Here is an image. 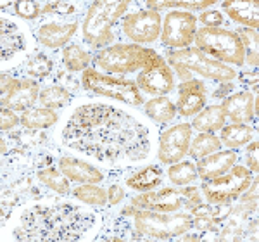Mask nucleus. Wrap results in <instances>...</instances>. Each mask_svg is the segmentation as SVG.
Instances as JSON below:
<instances>
[{
  "mask_svg": "<svg viewBox=\"0 0 259 242\" xmlns=\"http://www.w3.org/2000/svg\"><path fill=\"white\" fill-rule=\"evenodd\" d=\"M232 211V206L230 204H197L190 210V215L192 216H202V218H207V220H212V222H221L223 218H227Z\"/></svg>",
  "mask_w": 259,
  "mask_h": 242,
  "instance_id": "nucleus-33",
  "label": "nucleus"
},
{
  "mask_svg": "<svg viewBox=\"0 0 259 242\" xmlns=\"http://www.w3.org/2000/svg\"><path fill=\"white\" fill-rule=\"evenodd\" d=\"M194 227L197 228L199 232H212V230H216V222L202 218V216H194Z\"/></svg>",
  "mask_w": 259,
  "mask_h": 242,
  "instance_id": "nucleus-43",
  "label": "nucleus"
},
{
  "mask_svg": "<svg viewBox=\"0 0 259 242\" xmlns=\"http://www.w3.org/2000/svg\"><path fill=\"white\" fill-rule=\"evenodd\" d=\"M225 123H227V114H225L223 107L209 106L195 114L194 121H192V128L199 130L200 133H214L221 130Z\"/></svg>",
  "mask_w": 259,
  "mask_h": 242,
  "instance_id": "nucleus-22",
  "label": "nucleus"
},
{
  "mask_svg": "<svg viewBox=\"0 0 259 242\" xmlns=\"http://www.w3.org/2000/svg\"><path fill=\"white\" fill-rule=\"evenodd\" d=\"M221 107L233 123H247L256 116V112H254V95L250 92H237V94L228 95V97L223 99Z\"/></svg>",
  "mask_w": 259,
  "mask_h": 242,
  "instance_id": "nucleus-18",
  "label": "nucleus"
},
{
  "mask_svg": "<svg viewBox=\"0 0 259 242\" xmlns=\"http://www.w3.org/2000/svg\"><path fill=\"white\" fill-rule=\"evenodd\" d=\"M69 101H71V94L61 85H50V87H45L44 90H40L38 102L44 107H49V109L64 107V106H68Z\"/></svg>",
  "mask_w": 259,
  "mask_h": 242,
  "instance_id": "nucleus-28",
  "label": "nucleus"
},
{
  "mask_svg": "<svg viewBox=\"0 0 259 242\" xmlns=\"http://www.w3.org/2000/svg\"><path fill=\"white\" fill-rule=\"evenodd\" d=\"M0 119H2V123H0L2 132L11 130L12 127H16L18 123H21V118H18V116H16V112L7 109V107H2V111H0Z\"/></svg>",
  "mask_w": 259,
  "mask_h": 242,
  "instance_id": "nucleus-39",
  "label": "nucleus"
},
{
  "mask_svg": "<svg viewBox=\"0 0 259 242\" xmlns=\"http://www.w3.org/2000/svg\"><path fill=\"white\" fill-rule=\"evenodd\" d=\"M252 185V172L242 165H235L227 173L211 180H204L200 190L212 204H230L244 195Z\"/></svg>",
  "mask_w": 259,
  "mask_h": 242,
  "instance_id": "nucleus-8",
  "label": "nucleus"
},
{
  "mask_svg": "<svg viewBox=\"0 0 259 242\" xmlns=\"http://www.w3.org/2000/svg\"><path fill=\"white\" fill-rule=\"evenodd\" d=\"M40 97V85L36 80L24 78L19 80L16 89L7 97H2V107H7L11 111H28L35 106V102Z\"/></svg>",
  "mask_w": 259,
  "mask_h": 242,
  "instance_id": "nucleus-15",
  "label": "nucleus"
},
{
  "mask_svg": "<svg viewBox=\"0 0 259 242\" xmlns=\"http://www.w3.org/2000/svg\"><path fill=\"white\" fill-rule=\"evenodd\" d=\"M194 42L199 51L209 57H216V61L223 64H245L244 45L237 33L223 28H200Z\"/></svg>",
  "mask_w": 259,
  "mask_h": 242,
  "instance_id": "nucleus-6",
  "label": "nucleus"
},
{
  "mask_svg": "<svg viewBox=\"0 0 259 242\" xmlns=\"http://www.w3.org/2000/svg\"><path fill=\"white\" fill-rule=\"evenodd\" d=\"M18 82L19 80H16V78L9 76V74H2V97H7V95H9L11 92L16 89Z\"/></svg>",
  "mask_w": 259,
  "mask_h": 242,
  "instance_id": "nucleus-45",
  "label": "nucleus"
},
{
  "mask_svg": "<svg viewBox=\"0 0 259 242\" xmlns=\"http://www.w3.org/2000/svg\"><path fill=\"white\" fill-rule=\"evenodd\" d=\"M81 83L87 90L94 92L97 95H106V97L116 99V101L130 104V106H142L144 104V97L140 94V89L132 80L112 78L89 68L83 71Z\"/></svg>",
  "mask_w": 259,
  "mask_h": 242,
  "instance_id": "nucleus-9",
  "label": "nucleus"
},
{
  "mask_svg": "<svg viewBox=\"0 0 259 242\" xmlns=\"http://www.w3.org/2000/svg\"><path fill=\"white\" fill-rule=\"evenodd\" d=\"M144 111L152 121L156 123H169L177 116V107L171 102L166 95H159V97H154L144 104Z\"/></svg>",
  "mask_w": 259,
  "mask_h": 242,
  "instance_id": "nucleus-24",
  "label": "nucleus"
},
{
  "mask_svg": "<svg viewBox=\"0 0 259 242\" xmlns=\"http://www.w3.org/2000/svg\"><path fill=\"white\" fill-rule=\"evenodd\" d=\"M223 11L235 21L250 30H257L259 26V4L257 0H225Z\"/></svg>",
  "mask_w": 259,
  "mask_h": 242,
  "instance_id": "nucleus-19",
  "label": "nucleus"
},
{
  "mask_svg": "<svg viewBox=\"0 0 259 242\" xmlns=\"http://www.w3.org/2000/svg\"><path fill=\"white\" fill-rule=\"evenodd\" d=\"M59 170L68 180L78 183H100L104 180V175L94 165L74 157H61Z\"/></svg>",
  "mask_w": 259,
  "mask_h": 242,
  "instance_id": "nucleus-17",
  "label": "nucleus"
},
{
  "mask_svg": "<svg viewBox=\"0 0 259 242\" xmlns=\"http://www.w3.org/2000/svg\"><path fill=\"white\" fill-rule=\"evenodd\" d=\"M237 163V154L235 151H216L209 154V156L199 159L197 166V177L202 180H211L220 175L227 173L232 166H235Z\"/></svg>",
  "mask_w": 259,
  "mask_h": 242,
  "instance_id": "nucleus-16",
  "label": "nucleus"
},
{
  "mask_svg": "<svg viewBox=\"0 0 259 242\" xmlns=\"http://www.w3.org/2000/svg\"><path fill=\"white\" fill-rule=\"evenodd\" d=\"M126 0H97L89 7L83 21V36L94 49L104 47L116 38L112 26L126 14Z\"/></svg>",
  "mask_w": 259,
  "mask_h": 242,
  "instance_id": "nucleus-3",
  "label": "nucleus"
},
{
  "mask_svg": "<svg viewBox=\"0 0 259 242\" xmlns=\"http://www.w3.org/2000/svg\"><path fill=\"white\" fill-rule=\"evenodd\" d=\"M147 7L152 11H164V9H171V7H177V0H147Z\"/></svg>",
  "mask_w": 259,
  "mask_h": 242,
  "instance_id": "nucleus-44",
  "label": "nucleus"
},
{
  "mask_svg": "<svg viewBox=\"0 0 259 242\" xmlns=\"http://www.w3.org/2000/svg\"><path fill=\"white\" fill-rule=\"evenodd\" d=\"M192 142V125L178 123L175 127L162 132L159 139V149H157V159L164 165L178 163L189 152V145Z\"/></svg>",
  "mask_w": 259,
  "mask_h": 242,
  "instance_id": "nucleus-12",
  "label": "nucleus"
},
{
  "mask_svg": "<svg viewBox=\"0 0 259 242\" xmlns=\"http://www.w3.org/2000/svg\"><path fill=\"white\" fill-rule=\"evenodd\" d=\"M162 57L152 49L140 47L137 44H116L112 47H106L95 57V66H99L106 73H132L140 68L159 62Z\"/></svg>",
  "mask_w": 259,
  "mask_h": 242,
  "instance_id": "nucleus-5",
  "label": "nucleus"
},
{
  "mask_svg": "<svg viewBox=\"0 0 259 242\" xmlns=\"http://www.w3.org/2000/svg\"><path fill=\"white\" fill-rule=\"evenodd\" d=\"M197 35V18L185 11H171L162 21L161 40L173 49H187Z\"/></svg>",
  "mask_w": 259,
  "mask_h": 242,
  "instance_id": "nucleus-10",
  "label": "nucleus"
},
{
  "mask_svg": "<svg viewBox=\"0 0 259 242\" xmlns=\"http://www.w3.org/2000/svg\"><path fill=\"white\" fill-rule=\"evenodd\" d=\"M257 147H259V144H257L256 139H254L252 144L247 147V166H249L250 172H254V173L259 172V165H257V151L259 149Z\"/></svg>",
  "mask_w": 259,
  "mask_h": 242,
  "instance_id": "nucleus-41",
  "label": "nucleus"
},
{
  "mask_svg": "<svg viewBox=\"0 0 259 242\" xmlns=\"http://www.w3.org/2000/svg\"><path fill=\"white\" fill-rule=\"evenodd\" d=\"M221 142L214 133H200L190 142L189 145V156L192 159H202V157L209 156V154L220 151Z\"/></svg>",
  "mask_w": 259,
  "mask_h": 242,
  "instance_id": "nucleus-26",
  "label": "nucleus"
},
{
  "mask_svg": "<svg viewBox=\"0 0 259 242\" xmlns=\"http://www.w3.org/2000/svg\"><path fill=\"white\" fill-rule=\"evenodd\" d=\"M26 71L30 76H33V80L35 78H45L52 71V61L47 56H44V54H36V56H33L28 61Z\"/></svg>",
  "mask_w": 259,
  "mask_h": 242,
  "instance_id": "nucleus-35",
  "label": "nucleus"
},
{
  "mask_svg": "<svg viewBox=\"0 0 259 242\" xmlns=\"http://www.w3.org/2000/svg\"><path fill=\"white\" fill-rule=\"evenodd\" d=\"M162 18L157 11L142 9L123 19V33L135 44H150L161 38Z\"/></svg>",
  "mask_w": 259,
  "mask_h": 242,
  "instance_id": "nucleus-11",
  "label": "nucleus"
},
{
  "mask_svg": "<svg viewBox=\"0 0 259 242\" xmlns=\"http://www.w3.org/2000/svg\"><path fill=\"white\" fill-rule=\"evenodd\" d=\"M168 62L177 69L178 76L183 82L192 80L190 73H199L200 76L207 78V80H214L218 83L232 82L235 80L237 73L233 68L223 64V62L212 59V57L206 56L197 47H187L180 49V51H173L168 54Z\"/></svg>",
  "mask_w": 259,
  "mask_h": 242,
  "instance_id": "nucleus-4",
  "label": "nucleus"
},
{
  "mask_svg": "<svg viewBox=\"0 0 259 242\" xmlns=\"http://www.w3.org/2000/svg\"><path fill=\"white\" fill-rule=\"evenodd\" d=\"M59 121V116L54 109L49 107H35V109H28L21 116V125L24 128H31V130H41V128H49Z\"/></svg>",
  "mask_w": 259,
  "mask_h": 242,
  "instance_id": "nucleus-25",
  "label": "nucleus"
},
{
  "mask_svg": "<svg viewBox=\"0 0 259 242\" xmlns=\"http://www.w3.org/2000/svg\"><path fill=\"white\" fill-rule=\"evenodd\" d=\"M124 199V190L121 189L119 185H111L109 189H107V201L109 204H121Z\"/></svg>",
  "mask_w": 259,
  "mask_h": 242,
  "instance_id": "nucleus-42",
  "label": "nucleus"
},
{
  "mask_svg": "<svg viewBox=\"0 0 259 242\" xmlns=\"http://www.w3.org/2000/svg\"><path fill=\"white\" fill-rule=\"evenodd\" d=\"M168 177L171 183L178 187H185L192 183L194 180H197V166L190 161H183V163H177V165H171L168 170Z\"/></svg>",
  "mask_w": 259,
  "mask_h": 242,
  "instance_id": "nucleus-30",
  "label": "nucleus"
},
{
  "mask_svg": "<svg viewBox=\"0 0 259 242\" xmlns=\"http://www.w3.org/2000/svg\"><path fill=\"white\" fill-rule=\"evenodd\" d=\"M44 14H59V16H68L76 12V7L71 2H49L41 7Z\"/></svg>",
  "mask_w": 259,
  "mask_h": 242,
  "instance_id": "nucleus-37",
  "label": "nucleus"
},
{
  "mask_svg": "<svg viewBox=\"0 0 259 242\" xmlns=\"http://www.w3.org/2000/svg\"><path fill=\"white\" fill-rule=\"evenodd\" d=\"M162 182V170L159 166H144L139 172H135L132 177L126 178V185L132 190H139V192H149L154 190L161 185Z\"/></svg>",
  "mask_w": 259,
  "mask_h": 242,
  "instance_id": "nucleus-23",
  "label": "nucleus"
},
{
  "mask_svg": "<svg viewBox=\"0 0 259 242\" xmlns=\"http://www.w3.org/2000/svg\"><path fill=\"white\" fill-rule=\"evenodd\" d=\"M220 89L214 92V97H227V92H232V89H233V85H232V82H223V83H220Z\"/></svg>",
  "mask_w": 259,
  "mask_h": 242,
  "instance_id": "nucleus-46",
  "label": "nucleus"
},
{
  "mask_svg": "<svg viewBox=\"0 0 259 242\" xmlns=\"http://www.w3.org/2000/svg\"><path fill=\"white\" fill-rule=\"evenodd\" d=\"M62 137L69 147L100 161L144 159L149 152L147 130L139 121L102 104L81 106L74 111Z\"/></svg>",
  "mask_w": 259,
  "mask_h": 242,
  "instance_id": "nucleus-1",
  "label": "nucleus"
},
{
  "mask_svg": "<svg viewBox=\"0 0 259 242\" xmlns=\"http://www.w3.org/2000/svg\"><path fill=\"white\" fill-rule=\"evenodd\" d=\"M135 83L145 94H152L159 97V95L169 94L173 90L175 76L171 68L164 62V59H161L159 62H156V64L149 66V68L142 71Z\"/></svg>",
  "mask_w": 259,
  "mask_h": 242,
  "instance_id": "nucleus-13",
  "label": "nucleus"
},
{
  "mask_svg": "<svg viewBox=\"0 0 259 242\" xmlns=\"http://www.w3.org/2000/svg\"><path fill=\"white\" fill-rule=\"evenodd\" d=\"M124 215H130L135 222L137 232L142 235L152 237V239L168 240L180 237L194 228V216L190 213H161L140 210L130 204L124 208Z\"/></svg>",
  "mask_w": 259,
  "mask_h": 242,
  "instance_id": "nucleus-2",
  "label": "nucleus"
},
{
  "mask_svg": "<svg viewBox=\"0 0 259 242\" xmlns=\"http://www.w3.org/2000/svg\"><path fill=\"white\" fill-rule=\"evenodd\" d=\"M23 45V36L18 28L14 26L9 21H2V57L12 56L14 52H18V49H21Z\"/></svg>",
  "mask_w": 259,
  "mask_h": 242,
  "instance_id": "nucleus-32",
  "label": "nucleus"
},
{
  "mask_svg": "<svg viewBox=\"0 0 259 242\" xmlns=\"http://www.w3.org/2000/svg\"><path fill=\"white\" fill-rule=\"evenodd\" d=\"M197 21L204 24V28H220L223 24L225 18L220 11H204Z\"/></svg>",
  "mask_w": 259,
  "mask_h": 242,
  "instance_id": "nucleus-38",
  "label": "nucleus"
},
{
  "mask_svg": "<svg viewBox=\"0 0 259 242\" xmlns=\"http://www.w3.org/2000/svg\"><path fill=\"white\" fill-rule=\"evenodd\" d=\"M214 0H197V2H192V0H183V2H177V7H182L185 11H202L207 7H212Z\"/></svg>",
  "mask_w": 259,
  "mask_h": 242,
  "instance_id": "nucleus-40",
  "label": "nucleus"
},
{
  "mask_svg": "<svg viewBox=\"0 0 259 242\" xmlns=\"http://www.w3.org/2000/svg\"><path fill=\"white\" fill-rule=\"evenodd\" d=\"M62 61H64V66L68 68V71H85L89 69L90 64V54L87 51H83L80 45L73 44L68 45V47L62 51Z\"/></svg>",
  "mask_w": 259,
  "mask_h": 242,
  "instance_id": "nucleus-29",
  "label": "nucleus"
},
{
  "mask_svg": "<svg viewBox=\"0 0 259 242\" xmlns=\"http://www.w3.org/2000/svg\"><path fill=\"white\" fill-rule=\"evenodd\" d=\"M239 38L242 40L245 52V62L249 66H257V57H259V36L256 30H250V28H239L237 31Z\"/></svg>",
  "mask_w": 259,
  "mask_h": 242,
  "instance_id": "nucleus-31",
  "label": "nucleus"
},
{
  "mask_svg": "<svg viewBox=\"0 0 259 242\" xmlns=\"http://www.w3.org/2000/svg\"><path fill=\"white\" fill-rule=\"evenodd\" d=\"M220 142L221 145H225L230 151H235L244 145L250 144L254 140L256 130L252 127H249L247 123H232L227 125L220 130Z\"/></svg>",
  "mask_w": 259,
  "mask_h": 242,
  "instance_id": "nucleus-21",
  "label": "nucleus"
},
{
  "mask_svg": "<svg viewBox=\"0 0 259 242\" xmlns=\"http://www.w3.org/2000/svg\"><path fill=\"white\" fill-rule=\"evenodd\" d=\"M78 24L76 23H47L41 24L38 30V40L49 49H59L76 35Z\"/></svg>",
  "mask_w": 259,
  "mask_h": 242,
  "instance_id": "nucleus-20",
  "label": "nucleus"
},
{
  "mask_svg": "<svg viewBox=\"0 0 259 242\" xmlns=\"http://www.w3.org/2000/svg\"><path fill=\"white\" fill-rule=\"evenodd\" d=\"M200 203V189L199 187H183V189H166L142 192L140 195L132 199V206L140 210L161 211V213H175L178 210H192Z\"/></svg>",
  "mask_w": 259,
  "mask_h": 242,
  "instance_id": "nucleus-7",
  "label": "nucleus"
},
{
  "mask_svg": "<svg viewBox=\"0 0 259 242\" xmlns=\"http://www.w3.org/2000/svg\"><path fill=\"white\" fill-rule=\"evenodd\" d=\"M206 85L200 80H187L178 87V101L175 104L177 112L185 118L195 116L206 106Z\"/></svg>",
  "mask_w": 259,
  "mask_h": 242,
  "instance_id": "nucleus-14",
  "label": "nucleus"
},
{
  "mask_svg": "<svg viewBox=\"0 0 259 242\" xmlns=\"http://www.w3.org/2000/svg\"><path fill=\"white\" fill-rule=\"evenodd\" d=\"M14 12L23 19H36L41 14V7L38 2H31V0H21L14 4Z\"/></svg>",
  "mask_w": 259,
  "mask_h": 242,
  "instance_id": "nucleus-36",
  "label": "nucleus"
},
{
  "mask_svg": "<svg viewBox=\"0 0 259 242\" xmlns=\"http://www.w3.org/2000/svg\"><path fill=\"white\" fill-rule=\"evenodd\" d=\"M73 195L89 206H104L107 203V190L99 187L97 183H81L73 190Z\"/></svg>",
  "mask_w": 259,
  "mask_h": 242,
  "instance_id": "nucleus-27",
  "label": "nucleus"
},
{
  "mask_svg": "<svg viewBox=\"0 0 259 242\" xmlns=\"http://www.w3.org/2000/svg\"><path fill=\"white\" fill-rule=\"evenodd\" d=\"M38 178L41 183L49 187L50 190L57 192V194H68L69 192V182L68 178L62 175V172H57L54 168H45L38 172Z\"/></svg>",
  "mask_w": 259,
  "mask_h": 242,
  "instance_id": "nucleus-34",
  "label": "nucleus"
}]
</instances>
